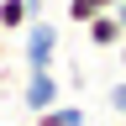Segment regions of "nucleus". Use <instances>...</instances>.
Listing matches in <instances>:
<instances>
[{"mask_svg":"<svg viewBox=\"0 0 126 126\" xmlns=\"http://www.w3.org/2000/svg\"><path fill=\"white\" fill-rule=\"evenodd\" d=\"M32 16H42V0H0V32H26Z\"/></svg>","mask_w":126,"mask_h":126,"instance_id":"20e7f679","label":"nucleus"},{"mask_svg":"<svg viewBox=\"0 0 126 126\" xmlns=\"http://www.w3.org/2000/svg\"><path fill=\"white\" fill-rule=\"evenodd\" d=\"M21 100H26L32 116H37V110H47V105H58V100H63L58 74H53V68H26V89H21Z\"/></svg>","mask_w":126,"mask_h":126,"instance_id":"f03ea898","label":"nucleus"},{"mask_svg":"<svg viewBox=\"0 0 126 126\" xmlns=\"http://www.w3.org/2000/svg\"><path fill=\"white\" fill-rule=\"evenodd\" d=\"M116 53H121V63H126V42H121V47H116Z\"/></svg>","mask_w":126,"mask_h":126,"instance_id":"1a4fd4ad","label":"nucleus"},{"mask_svg":"<svg viewBox=\"0 0 126 126\" xmlns=\"http://www.w3.org/2000/svg\"><path fill=\"white\" fill-rule=\"evenodd\" d=\"M94 16H100V5H94V0H68V21H74V26L94 21Z\"/></svg>","mask_w":126,"mask_h":126,"instance_id":"423d86ee","label":"nucleus"},{"mask_svg":"<svg viewBox=\"0 0 126 126\" xmlns=\"http://www.w3.org/2000/svg\"><path fill=\"white\" fill-rule=\"evenodd\" d=\"M105 100H110V110H116V116H126V79H121V84H110Z\"/></svg>","mask_w":126,"mask_h":126,"instance_id":"0eeeda50","label":"nucleus"},{"mask_svg":"<svg viewBox=\"0 0 126 126\" xmlns=\"http://www.w3.org/2000/svg\"><path fill=\"white\" fill-rule=\"evenodd\" d=\"M121 126H126V116H121Z\"/></svg>","mask_w":126,"mask_h":126,"instance_id":"9d476101","label":"nucleus"},{"mask_svg":"<svg viewBox=\"0 0 126 126\" xmlns=\"http://www.w3.org/2000/svg\"><path fill=\"white\" fill-rule=\"evenodd\" d=\"M84 32H89V47H105V53H116V47L126 42V26H121L116 11H100L94 21H84Z\"/></svg>","mask_w":126,"mask_h":126,"instance_id":"7ed1b4c3","label":"nucleus"},{"mask_svg":"<svg viewBox=\"0 0 126 126\" xmlns=\"http://www.w3.org/2000/svg\"><path fill=\"white\" fill-rule=\"evenodd\" d=\"M26 68H53V58H58V26L53 21H42V16H32L26 21Z\"/></svg>","mask_w":126,"mask_h":126,"instance_id":"f257e3e1","label":"nucleus"},{"mask_svg":"<svg viewBox=\"0 0 126 126\" xmlns=\"http://www.w3.org/2000/svg\"><path fill=\"white\" fill-rule=\"evenodd\" d=\"M89 116H84V110H79V105H47V110H37V126H84Z\"/></svg>","mask_w":126,"mask_h":126,"instance_id":"39448f33","label":"nucleus"},{"mask_svg":"<svg viewBox=\"0 0 126 126\" xmlns=\"http://www.w3.org/2000/svg\"><path fill=\"white\" fill-rule=\"evenodd\" d=\"M94 5H100V11H116V5H121V0H94Z\"/></svg>","mask_w":126,"mask_h":126,"instance_id":"6e6552de","label":"nucleus"}]
</instances>
